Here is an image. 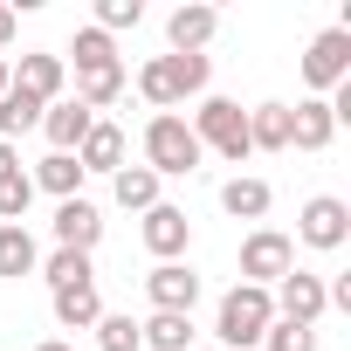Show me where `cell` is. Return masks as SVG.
Here are the masks:
<instances>
[{"mask_svg": "<svg viewBox=\"0 0 351 351\" xmlns=\"http://www.w3.org/2000/svg\"><path fill=\"white\" fill-rule=\"evenodd\" d=\"M207 76H214V62H207V56H152V62L138 69V97H145L152 110H172V104L200 97V90H207Z\"/></svg>", "mask_w": 351, "mask_h": 351, "instance_id": "obj_1", "label": "cell"}, {"mask_svg": "<svg viewBox=\"0 0 351 351\" xmlns=\"http://www.w3.org/2000/svg\"><path fill=\"white\" fill-rule=\"evenodd\" d=\"M200 138H193V124L180 117V110H158L152 124H145V165L158 172V180H186V172H200Z\"/></svg>", "mask_w": 351, "mask_h": 351, "instance_id": "obj_2", "label": "cell"}, {"mask_svg": "<svg viewBox=\"0 0 351 351\" xmlns=\"http://www.w3.org/2000/svg\"><path fill=\"white\" fill-rule=\"evenodd\" d=\"M269 324H276V303H269V289H255V282H234V289L221 296V310H214V337H221L228 351H255Z\"/></svg>", "mask_w": 351, "mask_h": 351, "instance_id": "obj_3", "label": "cell"}, {"mask_svg": "<svg viewBox=\"0 0 351 351\" xmlns=\"http://www.w3.org/2000/svg\"><path fill=\"white\" fill-rule=\"evenodd\" d=\"M193 138H200V152L214 145L228 165H241V158H248V110H241L234 97H200V110H193Z\"/></svg>", "mask_w": 351, "mask_h": 351, "instance_id": "obj_4", "label": "cell"}, {"mask_svg": "<svg viewBox=\"0 0 351 351\" xmlns=\"http://www.w3.org/2000/svg\"><path fill=\"white\" fill-rule=\"evenodd\" d=\"M289 269H296V241H289V234H276V228H255V234L241 241V282H255V289H276Z\"/></svg>", "mask_w": 351, "mask_h": 351, "instance_id": "obj_5", "label": "cell"}, {"mask_svg": "<svg viewBox=\"0 0 351 351\" xmlns=\"http://www.w3.org/2000/svg\"><path fill=\"white\" fill-rule=\"evenodd\" d=\"M303 83L310 90H337V83H351V28H324V35H310V49H303Z\"/></svg>", "mask_w": 351, "mask_h": 351, "instance_id": "obj_6", "label": "cell"}, {"mask_svg": "<svg viewBox=\"0 0 351 351\" xmlns=\"http://www.w3.org/2000/svg\"><path fill=\"white\" fill-rule=\"evenodd\" d=\"M296 241L303 248H344L351 241V207L337 200V193H317V200H303V214H296Z\"/></svg>", "mask_w": 351, "mask_h": 351, "instance_id": "obj_7", "label": "cell"}, {"mask_svg": "<svg viewBox=\"0 0 351 351\" xmlns=\"http://www.w3.org/2000/svg\"><path fill=\"white\" fill-rule=\"evenodd\" d=\"M269 303H276V317H282V324H310V330H317V317L330 310L324 276H310V269H289V276L269 289Z\"/></svg>", "mask_w": 351, "mask_h": 351, "instance_id": "obj_8", "label": "cell"}, {"mask_svg": "<svg viewBox=\"0 0 351 351\" xmlns=\"http://www.w3.org/2000/svg\"><path fill=\"white\" fill-rule=\"evenodd\" d=\"M62 76H69V62L49 56V49H28V56L8 69V83H14L21 97H35V104H62Z\"/></svg>", "mask_w": 351, "mask_h": 351, "instance_id": "obj_9", "label": "cell"}, {"mask_svg": "<svg viewBox=\"0 0 351 351\" xmlns=\"http://www.w3.org/2000/svg\"><path fill=\"white\" fill-rule=\"evenodd\" d=\"M214 28H221V8H207V0H186V8H172L165 42H172V56H207Z\"/></svg>", "mask_w": 351, "mask_h": 351, "instance_id": "obj_10", "label": "cell"}, {"mask_svg": "<svg viewBox=\"0 0 351 351\" xmlns=\"http://www.w3.org/2000/svg\"><path fill=\"white\" fill-rule=\"evenodd\" d=\"M145 296H152V310H180V317H193V303H200V276H193L186 262H158V269L145 276Z\"/></svg>", "mask_w": 351, "mask_h": 351, "instance_id": "obj_11", "label": "cell"}, {"mask_svg": "<svg viewBox=\"0 0 351 351\" xmlns=\"http://www.w3.org/2000/svg\"><path fill=\"white\" fill-rule=\"evenodd\" d=\"M104 241V214H97V200H56V248H76V255H90Z\"/></svg>", "mask_w": 351, "mask_h": 351, "instance_id": "obj_12", "label": "cell"}, {"mask_svg": "<svg viewBox=\"0 0 351 351\" xmlns=\"http://www.w3.org/2000/svg\"><path fill=\"white\" fill-rule=\"evenodd\" d=\"M145 248H152L158 262H180V255L193 248V221H186V207H165V200H158V207L145 214Z\"/></svg>", "mask_w": 351, "mask_h": 351, "instance_id": "obj_13", "label": "cell"}, {"mask_svg": "<svg viewBox=\"0 0 351 351\" xmlns=\"http://www.w3.org/2000/svg\"><path fill=\"white\" fill-rule=\"evenodd\" d=\"M90 124H97V110H83L76 97H62V104L42 110V138H49V152H69V158H76V145L90 138Z\"/></svg>", "mask_w": 351, "mask_h": 351, "instance_id": "obj_14", "label": "cell"}, {"mask_svg": "<svg viewBox=\"0 0 351 351\" xmlns=\"http://www.w3.org/2000/svg\"><path fill=\"white\" fill-rule=\"evenodd\" d=\"M330 138H337L330 104H324V97H303V104L289 110V152H324Z\"/></svg>", "mask_w": 351, "mask_h": 351, "instance_id": "obj_15", "label": "cell"}, {"mask_svg": "<svg viewBox=\"0 0 351 351\" xmlns=\"http://www.w3.org/2000/svg\"><path fill=\"white\" fill-rule=\"evenodd\" d=\"M76 165H83V172H124V131L97 117V124H90V138L76 145Z\"/></svg>", "mask_w": 351, "mask_h": 351, "instance_id": "obj_16", "label": "cell"}, {"mask_svg": "<svg viewBox=\"0 0 351 351\" xmlns=\"http://www.w3.org/2000/svg\"><path fill=\"white\" fill-rule=\"evenodd\" d=\"M49 303H56V324H62V330H97V317H104V296H97V282L49 289Z\"/></svg>", "mask_w": 351, "mask_h": 351, "instance_id": "obj_17", "label": "cell"}, {"mask_svg": "<svg viewBox=\"0 0 351 351\" xmlns=\"http://www.w3.org/2000/svg\"><path fill=\"white\" fill-rule=\"evenodd\" d=\"M110 193H117L124 214H152L158 207V172L152 165H124V172H110Z\"/></svg>", "mask_w": 351, "mask_h": 351, "instance_id": "obj_18", "label": "cell"}, {"mask_svg": "<svg viewBox=\"0 0 351 351\" xmlns=\"http://www.w3.org/2000/svg\"><path fill=\"white\" fill-rule=\"evenodd\" d=\"M248 152H289V104H255L248 110Z\"/></svg>", "mask_w": 351, "mask_h": 351, "instance_id": "obj_19", "label": "cell"}, {"mask_svg": "<svg viewBox=\"0 0 351 351\" xmlns=\"http://www.w3.org/2000/svg\"><path fill=\"white\" fill-rule=\"evenodd\" d=\"M28 180H35L42 193H56V200H76V193H83V180H90V172H83V165H76L69 152H49V158H42V165L28 172Z\"/></svg>", "mask_w": 351, "mask_h": 351, "instance_id": "obj_20", "label": "cell"}, {"mask_svg": "<svg viewBox=\"0 0 351 351\" xmlns=\"http://www.w3.org/2000/svg\"><path fill=\"white\" fill-rule=\"evenodd\" d=\"M42 269V248H35V234L14 221V228H0V276L8 282H21V276H35Z\"/></svg>", "mask_w": 351, "mask_h": 351, "instance_id": "obj_21", "label": "cell"}, {"mask_svg": "<svg viewBox=\"0 0 351 351\" xmlns=\"http://www.w3.org/2000/svg\"><path fill=\"white\" fill-rule=\"evenodd\" d=\"M138 337H145L152 351H193V317H180V310H152V317L138 324Z\"/></svg>", "mask_w": 351, "mask_h": 351, "instance_id": "obj_22", "label": "cell"}, {"mask_svg": "<svg viewBox=\"0 0 351 351\" xmlns=\"http://www.w3.org/2000/svg\"><path fill=\"white\" fill-rule=\"evenodd\" d=\"M269 200H276V193H269V180H248V172H234V180L221 186V207H228L234 221H262V214H269Z\"/></svg>", "mask_w": 351, "mask_h": 351, "instance_id": "obj_23", "label": "cell"}, {"mask_svg": "<svg viewBox=\"0 0 351 351\" xmlns=\"http://www.w3.org/2000/svg\"><path fill=\"white\" fill-rule=\"evenodd\" d=\"M124 97V62H110V69H76V104L83 110H110Z\"/></svg>", "mask_w": 351, "mask_h": 351, "instance_id": "obj_24", "label": "cell"}, {"mask_svg": "<svg viewBox=\"0 0 351 351\" xmlns=\"http://www.w3.org/2000/svg\"><path fill=\"white\" fill-rule=\"evenodd\" d=\"M42 110H49V104H35V97H21V90L8 83V97H0V145H14V138L42 131Z\"/></svg>", "mask_w": 351, "mask_h": 351, "instance_id": "obj_25", "label": "cell"}, {"mask_svg": "<svg viewBox=\"0 0 351 351\" xmlns=\"http://www.w3.org/2000/svg\"><path fill=\"white\" fill-rule=\"evenodd\" d=\"M49 289H76V282H97V269H90V255H76V248H56V255H42V269H35Z\"/></svg>", "mask_w": 351, "mask_h": 351, "instance_id": "obj_26", "label": "cell"}, {"mask_svg": "<svg viewBox=\"0 0 351 351\" xmlns=\"http://www.w3.org/2000/svg\"><path fill=\"white\" fill-rule=\"evenodd\" d=\"M28 200H35V180L14 165V172H0V228H14L21 214H28Z\"/></svg>", "mask_w": 351, "mask_h": 351, "instance_id": "obj_27", "label": "cell"}, {"mask_svg": "<svg viewBox=\"0 0 351 351\" xmlns=\"http://www.w3.org/2000/svg\"><path fill=\"white\" fill-rule=\"evenodd\" d=\"M69 56H76V69H110V62H117V42H110L104 28H76Z\"/></svg>", "mask_w": 351, "mask_h": 351, "instance_id": "obj_28", "label": "cell"}, {"mask_svg": "<svg viewBox=\"0 0 351 351\" xmlns=\"http://www.w3.org/2000/svg\"><path fill=\"white\" fill-rule=\"evenodd\" d=\"M145 337H138V317H117V310H104L97 317V351H138Z\"/></svg>", "mask_w": 351, "mask_h": 351, "instance_id": "obj_29", "label": "cell"}, {"mask_svg": "<svg viewBox=\"0 0 351 351\" xmlns=\"http://www.w3.org/2000/svg\"><path fill=\"white\" fill-rule=\"evenodd\" d=\"M262 351H317V330H310V324H282V317H276V324L262 330Z\"/></svg>", "mask_w": 351, "mask_h": 351, "instance_id": "obj_30", "label": "cell"}, {"mask_svg": "<svg viewBox=\"0 0 351 351\" xmlns=\"http://www.w3.org/2000/svg\"><path fill=\"white\" fill-rule=\"evenodd\" d=\"M138 21H145V0H97V21L90 28L117 35V28H138Z\"/></svg>", "mask_w": 351, "mask_h": 351, "instance_id": "obj_31", "label": "cell"}, {"mask_svg": "<svg viewBox=\"0 0 351 351\" xmlns=\"http://www.w3.org/2000/svg\"><path fill=\"white\" fill-rule=\"evenodd\" d=\"M8 42H14V8L0 0V49H8Z\"/></svg>", "mask_w": 351, "mask_h": 351, "instance_id": "obj_32", "label": "cell"}, {"mask_svg": "<svg viewBox=\"0 0 351 351\" xmlns=\"http://www.w3.org/2000/svg\"><path fill=\"white\" fill-rule=\"evenodd\" d=\"M14 165H21V158H14V145H0V172H14Z\"/></svg>", "mask_w": 351, "mask_h": 351, "instance_id": "obj_33", "label": "cell"}, {"mask_svg": "<svg viewBox=\"0 0 351 351\" xmlns=\"http://www.w3.org/2000/svg\"><path fill=\"white\" fill-rule=\"evenodd\" d=\"M35 351H76V344H62V337H49V344H35Z\"/></svg>", "mask_w": 351, "mask_h": 351, "instance_id": "obj_34", "label": "cell"}, {"mask_svg": "<svg viewBox=\"0 0 351 351\" xmlns=\"http://www.w3.org/2000/svg\"><path fill=\"white\" fill-rule=\"evenodd\" d=\"M0 97H8V56H0Z\"/></svg>", "mask_w": 351, "mask_h": 351, "instance_id": "obj_35", "label": "cell"}]
</instances>
